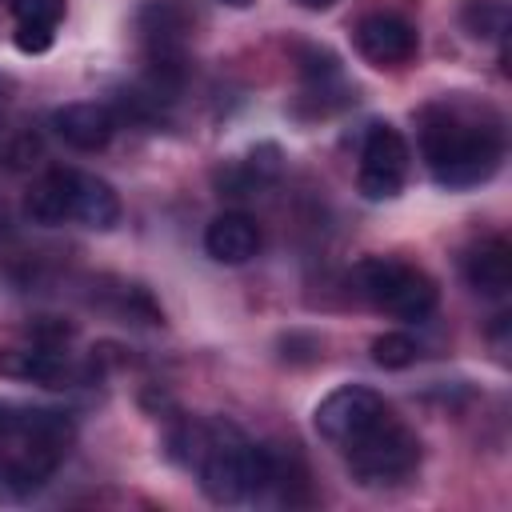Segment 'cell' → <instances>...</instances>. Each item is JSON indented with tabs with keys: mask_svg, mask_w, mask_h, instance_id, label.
<instances>
[{
	"mask_svg": "<svg viewBox=\"0 0 512 512\" xmlns=\"http://www.w3.org/2000/svg\"><path fill=\"white\" fill-rule=\"evenodd\" d=\"M420 156L440 188H476L500 168V120L464 100H440L420 112Z\"/></svg>",
	"mask_w": 512,
	"mask_h": 512,
	"instance_id": "cell-1",
	"label": "cell"
},
{
	"mask_svg": "<svg viewBox=\"0 0 512 512\" xmlns=\"http://www.w3.org/2000/svg\"><path fill=\"white\" fill-rule=\"evenodd\" d=\"M172 456L196 468L204 496L216 504L260 500L268 492L272 448L252 444L236 424H224V420L184 424L172 436Z\"/></svg>",
	"mask_w": 512,
	"mask_h": 512,
	"instance_id": "cell-2",
	"label": "cell"
},
{
	"mask_svg": "<svg viewBox=\"0 0 512 512\" xmlns=\"http://www.w3.org/2000/svg\"><path fill=\"white\" fill-rule=\"evenodd\" d=\"M352 284H356V292L372 308H380V312H388L396 320H424V316H432L436 296H440L428 272H420V268H412L404 260H392V256L360 260L352 268Z\"/></svg>",
	"mask_w": 512,
	"mask_h": 512,
	"instance_id": "cell-3",
	"label": "cell"
},
{
	"mask_svg": "<svg viewBox=\"0 0 512 512\" xmlns=\"http://www.w3.org/2000/svg\"><path fill=\"white\" fill-rule=\"evenodd\" d=\"M136 32H140V44H144L148 92L156 100H172V92L184 84L188 12L176 0H148L136 12Z\"/></svg>",
	"mask_w": 512,
	"mask_h": 512,
	"instance_id": "cell-4",
	"label": "cell"
},
{
	"mask_svg": "<svg viewBox=\"0 0 512 512\" xmlns=\"http://www.w3.org/2000/svg\"><path fill=\"white\" fill-rule=\"evenodd\" d=\"M340 452H344V460L360 484H396V480L412 476L420 464L416 432H408L392 412L372 432H364L356 444H348Z\"/></svg>",
	"mask_w": 512,
	"mask_h": 512,
	"instance_id": "cell-5",
	"label": "cell"
},
{
	"mask_svg": "<svg viewBox=\"0 0 512 512\" xmlns=\"http://www.w3.org/2000/svg\"><path fill=\"white\" fill-rule=\"evenodd\" d=\"M408 140L392 124H372L364 144H360V164H356V188L364 200H392L400 196L408 180Z\"/></svg>",
	"mask_w": 512,
	"mask_h": 512,
	"instance_id": "cell-6",
	"label": "cell"
},
{
	"mask_svg": "<svg viewBox=\"0 0 512 512\" xmlns=\"http://www.w3.org/2000/svg\"><path fill=\"white\" fill-rule=\"evenodd\" d=\"M388 416V404L372 392V388H364V384H344V388H336V392H328L320 404H316V432L328 440V444H336V448H348V444H356L364 432H372L380 420Z\"/></svg>",
	"mask_w": 512,
	"mask_h": 512,
	"instance_id": "cell-7",
	"label": "cell"
},
{
	"mask_svg": "<svg viewBox=\"0 0 512 512\" xmlns=\"http://www.w3.org/2000/svg\"><path fill=\"white\" fill-rule=\"evenodd\" d=\"M356 52L376 68H400L416 56V28L396 12H368L356 24Z\"/></svg>",
	"mask_w": 512,
	"mask_h": 512,
	"instance_id": "cell-8",
	"label": "cell"
},
{
	"mask_svg": "<svg viewBox=\"0 0 512 512\" xmlns=\"http://www.w3.org/2000/svg\"><path fill=\"white\" fill-rule=\"evenodd\" d=\"M52 128L68 148L100 152L116 132V112L108 104H96V100H76V104H64L52 112Z\"/></svg>",
	"mask_w": 512,
	"mask_h": 512,
	"instance_id": "cell-9",
	"label": "cell"
},
{
	"mask_svg": "<svg viewBox=\"0 0 512 512\" xmlns=\"http://www.w3.org/2000/svg\"><path fill=\"white\" fill-rule=\"evenodd\" d=\"M0 376L28 380V384H48V388H64V380H72V364L56 352V344L32 340V344L4 348L0 352Z\"/></svg>",
	"mask_w": 512,
	"mask_h": 512,
	"instance_id": "cell-10",
	"label": "cell"
},
{
	"mask_svg": "<svg viewBox=\"0 0 512 512\" xmlns=\"http://www.w3.org/2000/svg\"><path fill=\"white\" fill-rule=\"evenodd\" d=\"M204 252L216 264H248L260 252V228L244 212H220L204 228Z\"/></svg>",
	"mask_w": 512,
	"mask_h": 512,
	"instance_id": "cell-11",
	"label": "cell"
},
{
	"mask_svg": "<svg viewBox=\"0 0 512 512\" xmlns=\"http://www.w3.org/2000/svg\"><path fill=\"white\" fill-rule=\"evenodd\" d=\"M460 268H464L468 288L480 296H504L512 288V248L500 236H488L476 248H468Z\"/></svg>",
	"mask_w": 512,
	"mask_h": 512,
	"instance_id": "cell-12",
	"label": "cell"
},
{
	"mask_svg": "<svg viewBox=\"0 0 512 512\" xmlns=\"http://www.w3.org/2000/svg\"><path fill=\"white\" fill-rule=\"evenodd\" d=\"M72 196H76V168H52L28 188L24 212L32 224L56 228V224L72 220Z\"/></svg>",
	"mask_w": 512,
	"mask_h": 512,
	"instance_id": "cell-13",
	"label": "cell"
},
{
	"mask_svg": "<svg viewBox=\"0 0 512 512\" xmlns=\"http://www.w3.org/2000/svg\"><path fill=\"white\" fill-rule=\"evenodd\" d=\"M280 176V148L276 144H256L248 156L232 160L228 168H220V188L228 196H252L260 188H268Z\"/></svg>",
	"mask_w": 512,
	"mask_h": 512,
	"instance_id": "cell-14",
	"label": "cell"
},
{
	"mask_svg": "<svg viewBox=\"0 0 512 512\" xmlns=\"http://www.w3.org/2000/svg\"><path fill=\"white\" fill-rule=\"evenodd\" d=\"M72 220H80L84 228L108 232L120 224V196L108 180L92 176V172H76V196H72Z\"/></svg>",
	"mask_w": 512,
	"mask_h": 512,
	"instance_id": "cell-15",
	"label": "cell"
},
{
	"mask_svg": "<svg viewBox=\"0 0 512 512\" xmlns=\"http://www.w3.org/2000/svg\"><path fill=\"white\" fill-rule=\"evenodd\" d=\"M460 24L476 40H504V32H508V4L504 0H464Z\"/></svg>",
	"mask_w": 512,
	"mask_h": 512,
	"instance_id": "cell-16",
	"label": "cell"
},
{
	"mask_svg": "<svg viewBox=\"0 0 512 512\" xmlns=\"http://www.w3.org/2000/svg\"><path fill=\"white\" fill-rule=\"evenodd\" d=\"M416 352H420L416 340L404 336V332H384V336L372 340V360L380 368H408L416 360Z\"/></svg>",
	"mask_w": 512,
	"mask_h": 512,
	"instance_id": "cell-17",
	"label": "cell"
},
{
	"mask_svg": "<svg viewBox=\"0 0 512 512\" xmlns=\"http://www.w3.org/2000/svg\"><path fill=\"white\" fill-rule=\"evenodd\" d=\"M12 16L16 24H32V28H52L64 16V0H12Z\"/></svg>",
	"mask_w": 512,
	"mask_h": 512,
	"instance_id": "cell-18",
	"label": "cell"
},
{
	"mask_svg": "<svg viewBox=\"0 0 512 512\" xmlns=\"http://www.w3.org/2000/svg\"><path fill=\"white\" fill-rule=\"evenodd\" d=\"M52 40H56V32L52 28H32V24H16V48L20 52H48L52 48Z\"/></svg>",
	"mask_w": 512,
	"mask_h": 512,
	"instance_id": "cell-19",
	"label": "cell"
},
{
	"mask_svg": "<svg viewBox=\"0 0 512 512\" xmlns=\"http://www.w3.org/2000/svg\"><path fill=\"white\" fill-rule=\"evenodd\" d=\"M300 8H308V12H324V8H332L336 0H296Z\"/></svg>",
	"mask_w": 512,
	"mask_h": 512,
	"instance_id": "cell-20",
	"label": "cell"
},
{
	"mask_svg": "<svg viewBox=\"0 0 512 512\" xmlns=\"http://www.w3.org/2000/svg\"><path fill=\"white\" fill-rule=\"evenodd\" d=\"M220 4H228V8H248L252 0H220Z\"/></svg>",
	"mask_w": 512,
	"mask_h": 512,
	"instance_id": "cell-21",
	"label": "cell"
}]
</instances>
